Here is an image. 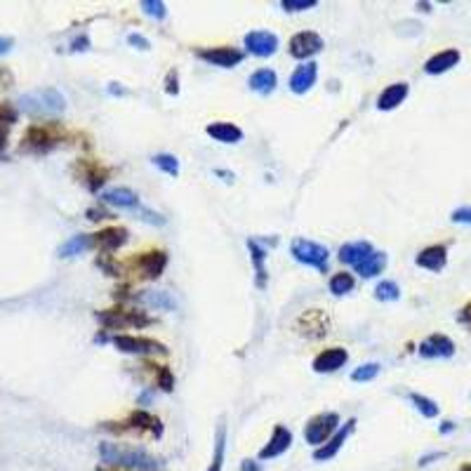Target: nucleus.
Wrapping results in <instances>:
<instances>
[{
    "label": "nucleus",
    "mask_w": 471,
    "mask_h": 471,
    "mask_svg": "<svg viewBox=\"0 0 471 471\" xmlns=\"http://www.w3.org/2000/svg\"><path fill=\"white\" fill-rule=\"evenodd\" d=\"M100 455L107 467L123 471H160L163 462L142 448H130L123 443H100Z\"/></svg>",
    "instance_id": "1"
},
{
    "label": "nucleus",
    "mask_w": 471,
    "mask_h": 471,
    "mask_svg": "<svg viewBox=\"0 0 471 471\" xmlns=\"http://www.w3.org/2000/svg\"><path fill=\"white\" fill-rule=\"evenodd\" d=\"M340 429V415L337 412H321L306 422L304 427V441L309 446H326V443L333 439L335 431Z\"/></svg>",
    "instance_id": "2"
},
{
    "label": "nucleus",
    "mask_w": 471,
    "mask_h": 471,
    "mask_svg": "<svg viewBox=\"0 0 471 471\" xmlns=\"http://www.w3.org/2000/svg\"><path fill=\"white\" fill-rule=\"evenodd\" d=\"M290 252L299 264L314 266V269H318V271H328L330 252L326 245H321L316 241H306V238H294L290 245Z\"/></svg>",
    "instance_id": "3"
},
{
    "label": "nucleus",
    "mask_w": 471,
    "mask_h": 471,
    "mask_svg": "<svg viewBox=\"0 0 471 471\" xmlns=\"http://www.w3.org/2000/svg\"><path fill=\"white\" fill-rule=\"evenodd\" d=\"M114 347L121 351V354H130V356H167L170 351H167L165 344H160L156 340H149V337H135V335H116L114 340Z\"/></svg>",
    "instance_id": "4"
},
{
    "label": "nucleus",
    "mask_w": 471,
    "mask_h": 471,
    "mask_svg": "<svg viewBox=\"0 0 471 471\" xmlns=\"http://www.w3.org/2000/svg\"><path fill=\"white\" fill-rule=\"evenodd\" d=\"M97 321L102 323L107 330H116V328H128V326H151V318L144 316L142 311H125V309H109V311H97Z\"/></svg>",
    "instance_id": "5"
},
{
    "label": "nucleus",
    "mask_w": 471,
    "mask_h": 471,
    "mask_svg": "<svg viewBox=\"0 0 471 471\" xmlns=\"http://www.w3.org/2000/svg\"><path fill=\"white\" fill-rule=\"evenodd\" d=\"M57 142H59V135L54 132V125H31L22 139V149L43 153V151H50Z\"/></svg>",
    "instance_id": "6"
},
{
    "label": "nucleus",
    "mask_w": 471,
    "mask_h": 471,
    "mask_svg": "<svg viewBox=\"0 0 471 471\" xmlns=\"http://www.w3.org/2000/svg\"><path fill=\"white\" fill-rule=\"evenodd\" d=\"M323 47H326V43H323V38L316 31H299V33H294V36L290 38L287 52H290L294 59L304 61V59L316 57V54H318Z\"/></svg>",
    "instance_id": "7"
},
{
    "label": "nucleus",
    "mask_w": 471,
    "mask_h": 471,
    "mask_svg": "<svg viewBox=\"0 0 471 471\" xmlns=\"http://www.w3.org/2000/svg\"><path fill=\"white\" fill-rule=\"evenodd\" d=\"M354 431H356V417H351V419L344 422V427L337 429L335 436L326 443V446H321V448L314 450V460L316 462H330L333 457H337V453H340L342 446L349 441V436Z\"/></svg>",
    "instance_id": "8"
},
{
    "label": "nucleus",
    "mask_w": 471,
    "mask_h": 471,
    "mask_svg": "<svg viewBox=\"0 0 471 471\" xmlns=\"http://www.w3.org/2000/svg\"><path fill=\"white\" fill-rule=\"evenodd\" d=\"M245 50L255 57H273L278 50V36L271 31H250L248 36L243 38Z\"/></svg>",
    "instance_id": "9"
},
{
    "label": "nucleus",
    "mask_w": 471,
    "mask_h": 471,
    "mask_svg": "<svg viewBox=\"0 0 471 471\" xmlns=\"http://www.w3.org/2000/svg\"><path fill=\"white\" fill-rule=\"evenodd\" d=\"M196 54H198V59L220 68H234L243 61V52L236 47H203Z\"/></svg>",
    "instance_id": "10"
},
{
    "label": "nucleus",
    "mask_w": 471,
    "mask_h": 471,
    "mask_svg": "<svg viewBox=\"0 0 471 471\" xmlns=\"http://www.w3.org/2000/svg\"><path fill=\"white\" fill-rule=\"evenodd\" d=\"M290 446H292V431L290 429H285L283 424H278L276 429H273L269 443L259 450L257 457L259 460H273V457H280L283 453H287Z\"/></svg>",
    "instance_id": "11"
},
{
    "label": "nucleus",
    "mask_w": 471,
    "mask_h": 471,
    "mask_svg": "<svg viewBox=\"0 0 471 471\" xmlns=\"http://www.w3.org/2000/svg\"><path fill=\"white\" fill-rule=\"evenodd\" d=\"M415 264H417L419 269L439 273V271L446 269V264H448V248L446 245H427L424 250L417 252Z\"/></svg>",
    "instance_id": "12"
},
{
    "label": "nucleus",
    "mask_w": 471,
    "mask_h": 471,
    "mask_svg": "<svg viewBox=\"0 0 471 471\" xmlns=\"http://www.w3.org/2000/svg\"><path fill=\"white\" fill-rule=\"evenodd\" d=\"M455 354V342L448 335H429L424 342L419 344V356L422 358H450Z\"/></svg>",
    "instance_id": "13"
},
{
    "label": "nucleus",
    "mask_w": 471,
    "mask_h": 471,
    "mask_svg": "<svg viewBox=\"0 0 471 471\" xmlns=\"http://www.w3.org/2000/svg\"><path fill=\"white\" fill-rule=\"evenodd\" d=\"M93 241L95 248H100L102 252H116L130 241V231L123 227H109L102 229L100 234H93Z\"/></svg>",
    "instance_id": "14"
},
{
    "label": "nucleus",
    "mask_w": 471,
    "mask_h": 471,
    "mask_svg": "<svg viewBox=\"0 0 471 471\" xmlns=\"http://www.w3.org/2000/svg\"><path fill=\"white\" fill-rule=\"evenodd\" d=\"M132 264H137V269L142 271L144 278L156 280V278H160V273L165 271L167 255L163 250H151V252H144V255H139Z\"/></svg>",
    "instance_id": "15"
},
{
    "label": "nucleus",
    "mask_w": 471,
    "mask_h": 471,
    "mask_svg": "<svg viewBox=\"0 0 471 471\" xmlns=\"http://www.w3.org/2000/svg\"><path fill=\"white\" fill-rule=\"evenodd\" d=\"M316 78H318V64L306 61L294 68V73L290 76V90L294 95H306L316 85Z\"/></svg>",
    "instance_id": "16"
},
{
    "label": "nucleus",
    "mask_w": 471,
    "mask_h": 471,
    "mask_svg": "<svg viewBox=\"0 0 471 471\" xmlns=\"http://www.w3.org/2000/svg\"><path fill=\"white\" fill-rule=\"evenodd\" d=\"M462 54L460 50H455V47H450V50H443V52H436L434 57H429L424 61V73L429 76H441L450 71V68H455L457 64H460Z\"/></svg>",
    "instance_id": "17"
},
{
    "label": "nucleus",
    "mask_w": 471,
    "mask_h": 471,
    "mask_svg": "<svg viewBox=\"0 0 471 471\" xmlns=\"http://www.w3.org/2000/svg\"><path fill=\"white\" fill-rule=\"evenodd\" d=\"M125 429H132V431H146V434L156 436V439L163 436V424H160V419L153 417V415L146 412V410H135V412H132L130 419H128V427L118 429V431H125Z\"/></svg>",
    "instance_id": "18"
},
{
    "label": "nucleus",
    "mask_w": 471,
    "mask_h": 471,
    "mask_svg": "<svg viewBox=\"0 0 471 471\" xmlns=\"http://www.w3.org/2000/svg\"><path fill=\"white\" fill-rule=\"evenodd\" d=\"M347 361H349L347 349L333 347V349L321 351V354L314 358V370L321 372V375H323V372H335V370H340Z\"/></svg>",
    "instance_id": "19"
},
{
    "label": "nucleus",
    "mask_w": 471,
    "mask_h": 471,
    "mask_svg": "<svg viewBox=\"0 0 471 471\" xmlns=\"http://www.w3.org/2000/svg\"><path fill=\"white\" fill-rule=\"evenodd\" d=\"M407 93H410V85H407V83H391V85L384 88L382 95L377 97V109L379 111H393L405 102Z\"/></svg>",
    "instance_id": "20"
},
{
    "label": "nucleus",
    "mask_w": 471,
    "mask_h": 471,
    "mask_svg": "<svg viewBox=\"0 0 471 471\" xmlns=\"http://www.w3.org/2000/svg\"><path fill=\"white\" fill-rule=\"evenodd\" d=\"M208 137H213L215 142L220 144H238L243 142V130L238 128L234 123H227V121H217V123H210L208 128Z\"/></svg>",
    "instance_id": "21"
},
{
    "label": "nucleus",
    "mask_w": 471,
    "mask_h": 471,
    "mask_svg": "<svg viewBox=\"0 0 471 471\" xmlns=\"http://www.w3.org/2000/svg\"><path fill=\"white\" fill-rule=\"evenodd\" d=\"M102 201L107 203V205H114L121 210H137L139 208V196L128 186L109 189V191L102 193Z\"/></svg>",
    "instance_id": "22"
},
{
    "label": "nucleus",
    "mask_w": 471,
    "mask_h": 471,
    "mask_svg": "<svg viewBox=\"0 0 471 471\" xmlns=\"http://www.w3.org/2000/svg\"><path fill=\"white\" fill-rule=\"evenodd\" d=\"M372 245L368 241H356V243H347L340 248V262L342 264H349V266H356L363 262V259H368L372 255Z\"/></svg>",
    "instance_id": "23"
},
{
    "label": "nucleus",
    "mask_w": 471,
    "mask_h": 471,
    "mask_svg": "<svg viewBox=\"0 0 471 471\" xmlns=\"http://www.w3.org/2000/svg\"><path fill=\"white\" fill-rule=\"evenodd\" d=\"M248 85L252 93H257V95H271L278 85V76L273 68H259V71L250 76Z\"/></svg>",
    "instance_id": "24"
},
{
    "label": "nucleus",
    "mask_w": 471,
    "mask_h": 471,
    "mask_svg": "<svg viewBox=\"0 0 471 471\" xmlns=\"http://www.w3.org/2000/svg\"><path fill=\"white\" fill-rule=\"evenodd\" d=\"M90 248H95V241L90 234H76L59 248V257H76L81 252H85Z\"/></svg>",
    "instance_id": "25"
},
{
    "label": "nucleus",
    "mask_w": 471,
    "mask_h": 471,
    "mask_svg": "<svg viewBox=\"0 0 471 471\" xmlns=\"http://www.w3.org/2000/svg\"><path fill=\"white\" fill-rule=\"evenodd\" d=\"M384 266H386V255L384 252L375 250L368 259H363V262L356 266V273L358 276H363V278H375L377 273L384 271Z\"/></svg>",
    "instance_id": "26"
},
{
    "label": "nucleus",
    "mask_w": 471,
    "mask_h": 471,
    "mask_svg": "<svg viewBox=\"0 0 471 471\" xmlns=\"http://www.w3.org/2000/svg\"><path fill=\"white\" fill-rule=\"evenodd\" d=\"M248 250H250V259H252V264H255V273H257L255 283H257V287H264L266 285V269H264L266 250L257 241H248Z\"/></svg>",
    "instance_id": "27"
},
{
    "label": "nucleus",
    "mask_w": 471,
    "mask_h": 471,
    "mask_svg": "<svg viewBox=\"0 0 471 471\" xmlns=\"http://www.w3.org/2000/svg\"><path fill=\"white\" fill-rule=\"evenodd\" d=\"M38 97H40V102H43V107H45V114H59V111L66 109L64 95L57 93V90H52V88L40 90Z\"/></svg>",
    "instance_id": "28"
},
{
    "label": "nucleus",
    "mask_w": 471,
    "mask_h": 471,
    "mask_svg": "<svg viewBox=\"0 0 471 471\" xmlns=\"http://www.w3.org/2000/svg\"><path fill=\"white\" fill-rule=\"evenodd\" d=\"M224 450H227V427H224V422H220V427H217V439H215V455H213V462H210L208 471H222Z\"/></svg>",
    "instance_id": "29"
},
{
    "label": "nucleus",
    "mask_w": 471,
    "mask_h": 471,
    "mask_svg": "<svg viewBox=\"0 0 471 471\" xmlns=\"http://www.w3.org/2000/svg\"><path fill=\"white\" fill-rule=\"evenodd\" d=\"M410 400H412V405L417 407V412H419V415H424L427 419L439 417L441 407H439V403H436V400L427 398V396H422V393H417V391H412V393H410Z\"/></svg>",
    "instance_id": "30"
},
{
    "label": "nucleus",
    "mask_w": 471,
    "mask_h": 471,
    "mask_svg": "<svg viewBox=\"0 0 471 471\" xmlns=\"http://www.w3.org/2000/svg\"><path fill=\"white\" fill-rule=\"evenodd\" d=\"M356 287V280L351 273L342 271V273H335L333 278H330V292L335 294V297H342V294H349L351 290Z\"/></svg>",
    "instance_id": "31"
},
{
    "label": "nucleus",
    "mask_w": 471,
    "mask_h": 471,
    "mask_svg": "<svg viewBox=\"0 0 471 471\" xmlns=\"http://www.w3.org/2000/svg\"><path fill=\"white\" fill-rule=\"evenodd\" d=\"M151 160L158 170H163L165 174H170V177H177L179 174V160L174 158L172 153H158V156H153Z\"/></svg>",
    "instance_id": "32"
},
{
    "label": "nucleus",
    "mask_w": 471,
    "mask_h": 471,
    "mask_svg": "<svg viewBox=\"0 0 471 471\" xmlns=\"http://www.w3.org/2000/svg\"><path fill=\"white\" fill-rule=\"evenodd\" d=\"M400 297V287L393 280H382L375 287V299L379 302H396Z\"/></svg>",
    "instance_id": "33"
},
{
    "label": "nucleus",
    "mask_w": 471,
    "mask_h": 471,
    "mask_svg": "<svg viewBox=\"0 0 471 471\" xmlns=\"http://www.w3.org/2000/svg\"><path fill=\"white\" fill-rule=\"evenodd\" d=\"M379 370H382V365H379V363L358 365V368L351 372V379H354V382H372V379L379 375Z\"/></svg>",
    "instance_id": "34"
},
{
    "label": "nucleus",
    "mask_w": 471,
    "mask_h": 471,
    "mask_svg": "<svg viewBox=\"0 0 471 471\" xmlns=\"http://www.w3.org/2000/svg\"><path fill=\"white\" fill-rule=\"evenodd\" d=\"M142 12L146 17L158 19V22H163L167 17V8H165V3H160V0H142Z\"/></svg>",
    "instance_id": "35"
},
{
    "label": "nucleus",
    "mask_w": 471,
    "mask_h": 471,
    "mask_svg": "<svg viewBox=\"0 0 471 471\" xmlns=\"http://www.w3.org/2000/svg\"><path fill=\"white\" fill-rule=\"evenodd\" d=\"M142 302L149 306H156V309H172L174 306V302L167 297V292H144Z\"/></svg>",
    "instance_id": "36"
},
{
    "label": "nucleus",
    "mask_w": 471,
    "mask_h": 471,
    "mask_svg": "<svg viewBox=\"0 0 471 471\" xmlns=\"http://www.w3.org/2000/svg\"><path fill=\"white\" fill-rule=\"evenodd\" d=\"M318 5V0H283L280 8L285 12H304V10H314Z\"/></svg>",
    "instance_id": "37"
},
{
    "label": "nucleus",
    "mask_w": 471,
    "mask_h": 471,
    "mask_svg": "<svg viewBox=\"0 0 471 471\" xmlns=\"http://www.w3.org/2000/svg\"><path fill=\"white\" fill-rule=\"evenodd\" d=\"M17 109L8 102H0V128H10L12 123H17Z\"/></svg>",
    "instance_id": "38"
},
{
    "label": "nucleus",
    "mask_w": 471,
    "mask_h": 471,
    "mask_svg": "<svg viewBox=\"0 0 471 471\" xmlns=\"http://www.w3.org/2000/svg\"><path fill=\"white\" fill-rule=\"evenodd\" d=\"M97 266L107 271V276H121V266H116L114 259H111L109 255H100V257H97Z\"/></svg>",
    "instance_id": "39"
},
{
    "label": "nucleus",
    "mask_w": 471,
    "mask_h": 471,
    "mask_svg": "<svg viewBox=\"0 0 471 471\" xmlns=\"http://www.w3.org/2000/svg\"><path fill=\"white\" fill-rule=\"evenodd\" d=\"M450 222L455 224H471V205H462L450 213Z\"/></svg>",
    "instance_id": "40"
},
{
    "label": "nucleus",
    "mask_w": 471,
    "mask_h": 471,
    "mask_svg": "<svg viewBox=\"0 0 471 471\" xmlns=\"http://www.w3.org/2000/svg\"><path fill=\"white\" fill-rule=\"evenodd\" d=\"M158 386H160L163 391H167V393L174 389V375H172V372L167 370V368H160V370H158Z\"/></svg>",
    "instance_id": "41"
},
{
    "label": "nucleus",
    "mask_w": 471,
    "mask_h": 471,
    "mask_svg": "<svg viewBox=\"0 0 471 471\" xmlns=\"http://www.w3.org/2000/svg\"><path fill=\"white\" fill-rule=\"evenodd\" d=\"M139 210V220H144V222H149V224H156V227H163L165 224V217L163 215H158V213H151V210H146V208H137Z\"/></svg>",
    "instance_id": "42"
},
{
    "label": "nucleus",
    "mask_w": 471,
    "mask_h": 471,
    "mask_svg": "<svg viewBox=\"0 0 471 471\" xmlns=\"http://www.w3.org/2000/svg\"><path fill=\"white\" fill-rule=\"evenodd\" d=\"M128 43H130L132 47H137V50H151V43L142 36V33H130Z\"/></svg>",
    "instance_id": "43"
},
{
    "label": "nucleus",
    "mask_w": 471,
    "mask_h": 471,
    "mask_svg": "<svg viewBox=\"0 0 471 471\" xmlns=\"http://www.w3.org/2000/svg\"><path fill=\"white\" fill-rule=\"evenodd\" d=\"M165 93H167V95H179V76H177V71H170V73H167Z\"/></svg>",
    "instance_id": "44"
},
{
    "label": "nucleus",
    "mask_w": 471,
    "mask_h": 471,
    "mask_svg": "<svg viewBox=\"0 0 471 471\" xmlns=\"http://www.w3.org/2000/svg\"><path fill=\"white\" fill-rule=\"evenodd\" d=\"M85 215H88V220H90V222H100V220H114V215H111V213H107V210H102V208H90Z\"/></svg>",
    "instance_id": "45"
},
{
    "label": "nucleus",
    "mask_w": 471,
    "mask_h": 471,
    "mask_svg": "<svg viewBox=\"0 0 471 471\" xmlns=\"http://www.w3.org/2000/svg\"><path fill=\"white\" fill-rule=\"evenodd\" d=\"M457 321H460L462 326H467V328L471 330V302L460 309V314H457Z\"/></svg>",
    "instance_id": "46"
},
{
    "label": "nucleus",
    "mask_w": 471,
    "mask_h": 471,
    "mask_svg": "<svg viewBox=\"0 0 471 471\" xmlns=\"http://www.w3.org/2000/svg\"><path fill=\"white\" fill-rule=\"evenodd\" d=\"M88 47H90V40H88V36L76 38L73 43H71V50H73V52H85Z\"/></svg>",
    "instance_id": "47"
},
{
    "label": "nucleus",
    "mask_w": 471,
    "mask_h": 471,
    "mask_svg": "<svg viewBox=\"0 0 471 471\" xmlns=\"http://www.w3.org/2000/svg\"><path fill=\"white\" fill-rule=\"evenodd\" d=\"M12 45H15V38L0 36V54H8V52L12 50Z\"/></svg>",
    "instance_id": "48"
},
{
    "label": "nucleus",
    "mask_w": 471,
    "mask_h": 471,
    "mask_svg": "<svg viewBox=\"0 0 471 471\" xmlns=\"http://www.w3.org/2000/svg\"><path fill=\"white\" fill-rule=\"evenodd\" d=\"M441 457H446V453H431V455L419 457V467H427V464H431L434 460H441Z\"/></svg>",
    "instance_id": "49"
},
{
    "label": "nucleus",
    "mask_w": 471,
    "mask_h": 471,
    "mask_svg": "<svg viewBox=\"0 0 471 471\" xmlns=\"http://www.w3.org/2000/svg\"><path fill=\"white\" fill-rule=\"evenodd\" d=\"M241 471H262V467L255 460H243L241 462Z\"/></svg>",
    "instance_id": "50"
},
{
    "label": "nucleus",
    "mask_w": 471,
    "mask_h": 471,
    "mask_svg": "<svg viewBox=\"0 0 471 471\" xmlns=\"http://www.w3.org/2000/svg\"><path fill=\"white\" fill-rule=\"evenodd\" d=\"M5 144H8V128H0V153L5 151Z\"/></svg>",
    "instance_id": "51"
},
{
    "label": "nucleus",
    "mask_w": 471,
    "mask_h": 471,
    "mask_svg": "<svg viewBox=\"0 0 471 471\" xmlns=\"http://www.w3.org/2000/svg\"><path fill=\"white\" fill-rule=\"evenodd\" d=\"M109 93H111V95H128V93H125V90L121 88V83H111V85H109Z\"/></svg>",
    "instance_id": "52"
},
{
    "label": "nucleus",
    "mask_w": 471,
    "mask_h": 471,
    "mask_svg": "<svg viewBox=\"0 0 471 471\" xmlns=\"http://www.w3.org/2000/svg\"><path fill=\"white\" fill-rule=\"evenodd\" d=\"M453 429H455L453 422H443V424H441V434H450Z\"/></svg>",
    "instance_id": "53"
},
{
    "label": "nucleus",
    "mask_w": 471,
    "mask_h": 471,
    "mask_svg": "<svg viewBox=\"0 0 471 471\" xmlns=\"http://www.w3.org/2000/svg\"><path fill=\"white\" fill-rule=\"evenodd\" d=\"M95 471H123V469H116V467H107V464H102V467H97Z\"/></svg>",
    "instance_id": "54"
},
{
    "label": "nucleus",
    "mask_w": 471,
    "mask_h": 471,
    "mask_svg": "<svg viewBox=\"0 0 471 471\" xmlns=\"http://www.w3.org/2000/svg\"><path fill=\"white\" fill-rule=\"evenodd\" d=\"M417 10H422V12H429V10H431V5H429V3H417Z\"/></svg>",
    "instance_id": "55"
},
{
    "label": "nucleus",
    "mask_w": 471,
    "mask_h": 471,
    "mask_svg": "<svg viewBox=\"0 0 471 471\" xmlns=\"http://www.w3.org/2000/svg\"><path fill=\"white\" fill-rule=\"evenodd\" d=\"M457 471H471V462H464V464H462V467H460V469H457Z\"/></svg>",
    "instance_id": "56"
}]
</instances>
